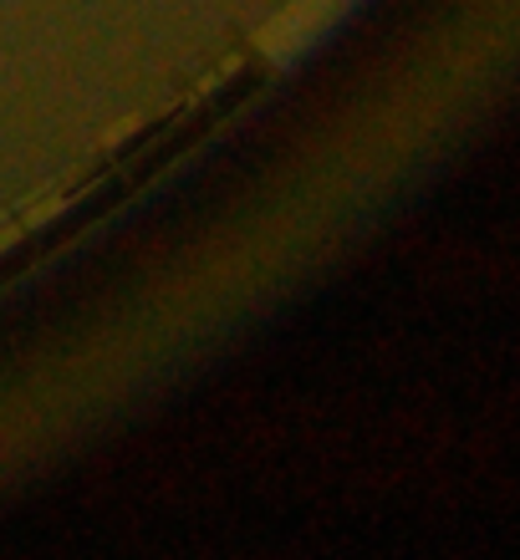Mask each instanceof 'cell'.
I'll return each mask as SVG.
<instances>
[{"instance_id":"cell-1","label":"cell","mask_w":520,"mask_h":560,"mask_svg":"<svg viewBox=\"0 0 520 560\" xmlns=\"http://www.w3.org/2000/svg\"><path fill=\"white\" fill-rule=\"evenodd\" d=\"M255 88H261V67H245V72L224 77L215 92L194 97L189 107H178L174 118H164L159 128H149V133H138L134 143H123L103 168L82 174L77 178V189H72V199H61L36 230H26V235L11 240V250L0 255V285H5L11 276H21V270H31L42 255H51L72 235H82L92 220H103L107 209H118L123 199L143 189L153 174H164L178 153H189V148L205 133H215L235 107H245V97H251Z\"/></svg>"}]
</instances>
